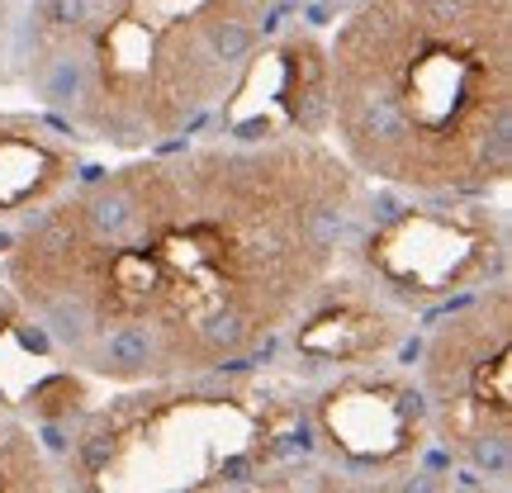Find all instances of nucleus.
Wrapping results in <instances>:
<instances>
[{
	"label": "nucleus",
	"instance_id": "nucleus-12",
	"mask_svg": "<svg viewBox=\"0 0 512 493\" xmlns=\"http://www.w3.org/2000/svg\"><path fill=\"white\" fill-rule=\"evenodd\" d=\"M29 0H0V86H19V24Z\"/></svg>",
	"mask_w": 512,
	"mask_h": 493
},
{
	"label": "nucleus",
	"instance_id": "nucleus-5",
	"mask_svg": "<svg viewBox=\"0 0 512 493\" xmlns=\"http://www.w3.org/2000/svg\"><path fill=\"white\" fill-rule=\"evenodd\" d=\"M508 209L503 195H403L366 185L342 266L370 280L413 318L508 280Z\"/></svg>",
	"mask_w": 512,
	"mask_h": 493
},
{
	"label": "nucleus",
	"instance_id": "nucleus-8",
	"mask_svg": "<svg viewBox=\"0 0 512 493\" xmlns=\"http://www.w3.org/2000/svg\"><path fill=\"white\" fill-rule=\"evenodd\" d=\"M418 332L422 328L413 313L337 261L280 328L261 366L294 384H318L337 370L380 366V361L413 366L408 356L418 351Z\"/></svg>",
	"mask_w": 512,
	"mask_h": 493
},
{
	"label": "nucleus",
	"instance_id": "nucleus-2",
	"mask_svg": "<svg viewBox=\"0 0 512 493\" xmlns=\"http://www.w3.org/2000/svg\"><path fill=\"white\" fill-rule=\"evenodd\" d=\"M328 143L403 195L512 185V0H356L323 29Z\"/></svg>",
	"mask_w": 512,
	"mask_h": 493
},
{
	"label": "nucleus",
	"instance_id": "nucleus-7",
	"mask_svg": "<svg viewBox=\"0 0 512 493\" xmlns=\"http://www.w3.org/2000/svg\"><path fill=\"white\" fill-rule=\"evenodd\" d=\"M313 451L332 489H451L456 470L437 451L413 366L337 370L304 384Z\"/></svg>",
	"mask_w": 512,
	"mask_h": 493
},
{
	"label": "nucleus",
	"instance_id": "nucleus-10",
	"mask_svg": "<svg viewBox=\"0 0 512 493\" xmlns=\"http://www.w3.org/2000/svg\"><path fill=\"white\" fill-rule=\"evenodd\" d=\"M86 143L48 110H0V242L24 214L86 176Z\"/></svg>",
	"mask_w": 512,
	"mask_h": 493
},
{
	"label": "nucleus",
	"instance_id": "nucleus-1",
	"mask_svg": "<svg viewBox=\"0 0 512 493\" xmlns=\"http://www.w3.org/2000/svg\"><path fill=\"white\" fill-rule=\"evenodd\" d=\"M366 185L304 133L128 152L5 233L0 285L95 384L256 370L342 261Z\"/></svg>",
	"mask_w": 512,
	"mask_h": 493
},
{
	"label": "nucleus",
	"instance_id": "nucleus-6",
	"mask_svg": "<svg viewBox=\"0 0 512 493\" xmlns=\"http://www.w3.org/2000/svg\"><path fill=\"white\" fill-rule=\"evenodd\" d=\"M413 380L427 427L475 489L512 484V280H494L422 318Z\"/></svg>",
	"mask_w": 512,
	"mask_h": 493
},
{
	"label": "nucleus",
	"instance_id": "nucleus-9",
	"mask_svg": "<svg viewBox=\"0 0 512 493\" xmlns=\"http://www.w3.org/2000/svg\"><path fill=\"white\" fill-rule=\"evenodd\" d=\"M328 138V48L323 29L304 19H285L261 38L247 72L228 91L214 119L195 138Z\"/></svg>",
	"mask_w": 512,
	"mask_h": 493
},
{
	"label": "nucleus",
	"instance_id": "nucleus-4",
	"mask_svg": "<svg viewBox=\"0 0 512 493\" xmlns=\"http://www.w3.org/2000/svg\"><path fill=\"white\" fill-rule=\"evenodd\" d=\"M275 375V370H271ZM67 489H332L304 384L252 370L124 384L57 441Z\"/></svg>",
	"mask_w": 512,
	"mask_h": 493
},
{
	"label": "nucleus",
	"instance_id": "nucleus-13",
	"mask_svg": "<svg viewBox=\"0 0 512 493\" xmlns=\"http://www.w3.org/2000/svg\"><path fill=\"white\" fill-rule=\"evenodd\" d=\"M356 0H294V19H304V24H313V29H328L332 19L342 15V10H351Z\"/></svg>",
	"mask_w": 512,
	"mask_h": 493
},
{
	"label": "nucleus",
	"instance_id": "nucleus-11",
	"mask_svg": "<svg viewBox=\"0 0 512 493\" xmlns=\"http://www.w3.org/2000/svg\"><path fill=\"white\" fill-rule=\"evenodd\" d=\"M53 489H67L53 451L43 446V437L19 413L0 408V493H53Z\"/></svg>",
	"mask_w": 512,
	"mask_h": 493
},
{
	"label": "nucleus",
	"instance_id": "nucleus-3",
	"mask_svg": "<svg viewBox=\"0 0 512 493\" xmlns=\"http://www.w3.org/2000/svg\"><path fill=\"white\" fill-rule=\"evenodd\" d=\"M294 0H29L19 91L81 143L147 152L204 133Z\"/></svg>",
	"mask_w": 512,
	"mask_h": 493
}]
</instances>
